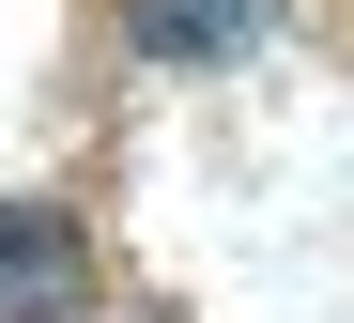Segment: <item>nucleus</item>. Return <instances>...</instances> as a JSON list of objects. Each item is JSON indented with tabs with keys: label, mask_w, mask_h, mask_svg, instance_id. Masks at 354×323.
Here are the masks:
<instances>
[{
	"label": "nucleus",
	"mask_w": 354,
	"mask_h": 323,
	"mask_svg": "<svg viewBox=\"0 0 354 323\" xmlns=\"http://www.w3.org/2000/svg\"><path fill=\"white\" fill-rule=\"evenodd\" d=\"M124 31H139L154 62H247V46L277 31V0H124Z\"/></svg>",
	"instance_id": "nucleus-2"
},
{
	"label": "nucleus",
	"mask_w": 354,
	"mask_h": 323,
	"mask_svg": "<svg viewBox=\"0 0 354 323\" xmlns=\"http://www.w3.org/2000/svg\"><path fill=\"white\" fill-rule=\"evenodd\" d=\"M77 308V231L46 201H0V323H62Z\"/></svg>",
	"instance_id": "nucleus-1"
}]
</instances>
